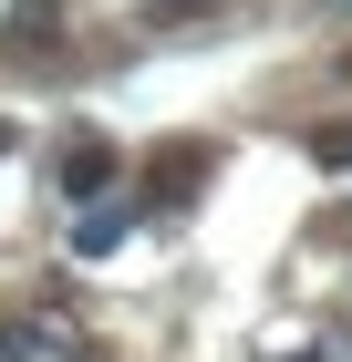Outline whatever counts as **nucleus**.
Wrapping results in <instances>:
<instances>
[{"instance_id":"6","label":"nucleus","mask_w":352,"mask_h":362,"mask_svg":"<svg viewBox=\"0 0 352 362\" xmlns=\"http://www.w3.org/2000/svg\"><path fill=\"white\" fill-rule=\"evenodd\" d=\"M0 145H11V135H0Z\"/></svg>"},{"instance_id":"5","label":"nucleus","mask_w":352,"mask_h":362,"mask_svg":"<svg viewBox=\"0 0 352 362\" xmlns=\"http://www.w3.org/2000/svg\"><path fill=\"white\" fill-rule=\"evenodd\" d=\"M156 11H176V0H156Z\"/></svg>"},{"instance_id":"1","label":"nucleus","mask_w":352,"mask_h":362,"mask_svg":"<svg viewBox=\"0 0 352 362\" xmlns=\"http://www.w3.org/2000/svg\"><path fill=\"white\" fill-rule=\"evenodd\" d=\"M104 176H114L104 145H73V156H62V197H104Z\"/></svg>"},{"instance_id":"2","label":"nucleus","mask_w":352,"mask_h":362,"mask_svg":"<svg viewBox=\"0 0 352 362\" xmlns=\"http://www.w3.org/2000/svg\"><path fill=\"white\" fill-rule=\"evenodd\" d=\"M114 238H125V207H93V218H83V228H73V249H83V259H104V249H114Z\"/></svg>"},{"instance_id":"3","label":"nucleus","mask_w":352,"mask_h":362,"mask_svg":"<svg viewBox=\"0 0 352 362\" xmlns=\"http://www.w3.org/2000/svg\"><path fill=\"white\" fill-rule=\"evenodd\" d=\"M311 156H322V166H352V124H322V135H311Z\"/></svg>"},{"instance_id":"4","label":"nucleus","mask_w":352,"mask_h":362,"mask_svg":"<svg viewBox=\"0 0 352 362\" xmlns=\"http://www.w3.org/2000/svg\"><path fill=\"white\" fill-rule=\"evenodd\" d=\"M290 362H322V352H290Z\"/></svg>"}]
</instances>
